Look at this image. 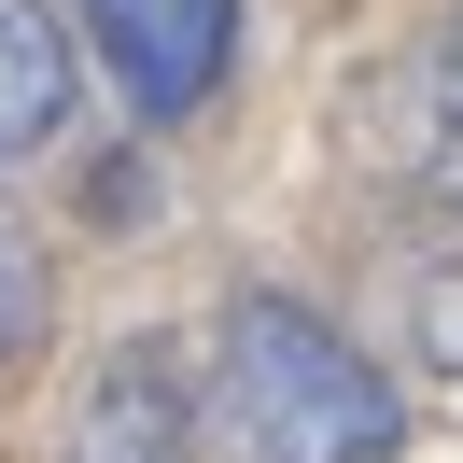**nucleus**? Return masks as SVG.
I'll use <instances>...</instances> for the list:
<instances>
[{
    "instance_id": "obj_1",
    "label": "nucleus",
    "mask_w": 463,
    "mask_h": 463,
    "mask_svg": "<svg viewBox=\"0 0 463 463\" xmlns=\"http://www.w3.org/2000/svg\"><path fill=\"white\" fill-rule=\"evenodd\" d=\"M211 407H225L239 463H393V379L295 295H239L225 351H211Z\"/></svg>"
},
{
    "instance_id": "obj_2",
    "label": "nucleus",
    "mask_w": 463,
    "mask_h": 463,
    "mask_svg": "<svg viewBox=\"0 0 463 463\" xmlns=\"http://www.w3.org/2000/svg\"><path fill=\"white\" fill-rule=\"evenodd\" d=\"M71 14H85V43L113 57V85H127L141 127H183L239 71V0H71Z\"/></svg>"
},
{
    "instance_id": "obj_3",
    "label": "nucleus",
    "mask_w": 463,
    "mask_h": 463,
    "mask_svg": "<svg viewBox=\"0 0 463 463\" xmlns=\"http://www.w3.org/2000/svg\"><path fill=\"white\" fill-rule=\"evenodd\" d=\"M57 463H197V407H183L169 351H99V379L71 393Z\"/></svg>"
},
{
    "instance_id": "obj_4",
    "label": "nucleus",
    "mask_w": 463,
    "mask_h": 463,
    "mask_svg": "<svg viewBox=\"0 0 463 463\" xmlns=\"http://www.w3.org/2000/svg\"><path fill=\"white\" fill-rule=\"evenodd\" d=\"M71 127V29L43 0H0V169Z\"/></svg>"
},
{
    "instance_id": "obj_5",
    "label": "nucleus",
    "mask_w": 463,
    "mask_h": 463,
    "mask_svg": "<svg viewBox=\"0 0 463 463\" xmlns=\"http://www.w3.org/2000/svg\"><path fill=\"white\" fill-rule=\"evenodd\" d=\"M407 169H421L435 211H463V57L421 71V113H407Z\"/></svg>"
},
{
    "instance_id": "obj_6",
    "label": "nucleus",
    "mask_w": 463,
    "mask_h": 463,
    "mask_svg": "<svg viewBox=\"0 0 463 463\" xmlns=\"http://www.w3.org/2000/svg\"><path fill=\"white\" fill-rule=\"evenodd\" d=\"M43 309H57V281H43V239L14 225V211H0V365H14V351L43 337Z\"/></svg>"
},
{
    "instance_id": "obj_7",
    "label": "nucleus",
    "mask_w": 463,
    "mask_h": 463,
    "mask_svg": "<svg viewBox=\"0 0 463 463\" xmlns=\"http://www.w3.org/2000/svg\"><path fill=\"white\" fill-rule=\"evenodd\" d=\"M407 351H421L435 379H463V267H421V281H407Z\"/></svg>"
},
{
    "instance_id": "obj_8",
    "label": "nucleus",
    "mask_w": 463,
    "mask_h": 463,
    "mask_svg": "<svg viewBox=\"0 0 463 463\" xmlns=\"http://www.w3.org/2000/svg\"><path fill=\"white\" fill-rule=\"evenodd\" d=\"M449 57H463V29H449Z\"/></svg>"
}]
</instances>
